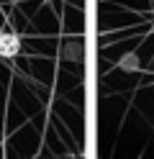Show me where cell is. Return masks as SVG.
Wrapping results in <instances>:
<instances>
[{"mask_svg":"<svg viewBox=\"0 0 154 159\" xmlns=\"http://www.w3.org/2000/svg\"><path fill=\"white\" fill-rule=\"evenodd\" d=\"M18 52H21V39L16 34H0V57L10 59Z\"/></svg>","mask_w":154,"mask_h":159,"instance_id":"1","label":"cell"}]
</instances>
